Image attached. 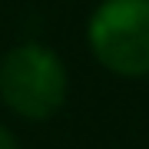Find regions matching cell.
<instances>
[{"label":"cell","mask_w":149,"mask_h":149,"mask_svg":"<svg viewBox=\"0 0 149 149\" xmlns=\"http://www.w3.org/2000/svg\"><path fill=\"white\" fill-rule=\"evenodd\" d=\"M66 66L43 43H20L0 60V100L20 119L43 123L66 103Z\"/></svg>","instance_id":"1"},{"label":"cell","mask_w":149,"mask_h":149,"mask_svg":"<svg viewBox=\"0 0 149 149\" xmlns=\"http://www.w3.org/2000/svg\"><path fill=\"white\" fill-rule=\"evenodd\" d=\"M93 56L116 76L149 73V0H103L86 27Z\"/></svg>","instance_id":"2"},{"label":"cell","mask_w":149,"mask_h":149,"mask_svg":"<svg viewBox=\"0 0 149 149\" xmlns=\"http://www.w3.org/2000/svg\"><path fill=\"white\" fill-rule=\"evenodd\" d=\"M0 149H20V146H17V139H13V133L3 126V123H0Z\"/></svg>","instance_id":"3"}]
</instances>
